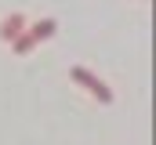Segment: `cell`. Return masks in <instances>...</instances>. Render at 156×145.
Returning a JSON list of instances; mask_svg holds the SVG:
<instances>
[{"label": "cell", "instance_id": "cell-1", "mask_svg": "<svg viewBox=\"0 0 156 145\" xmlns=\"http://www.w3.org/2000/svg\"><path fill=\"white\" fill-rule=\"evenodd\" d=\"M69 76L76 80V83L83 87V91H87V94H91V98H98L102 105H113V91L105 87V80H102V76H94V72H87L83 65H73V69H69Z\"/></svg>", "mask_w": 156, "mask_h": 145}, {"label": "cell", "instance_id": "cell-2", "mask_svg": "<svg viewBox=\"0 0 156 145\" xmlns=\"http://www.w3.org/2000/svg\"><path fill=\"white\" fill-rule=\"evenodd\" d=\"M22 26H26V18H22V15H7V18L0 22V40H4V44H11L15 36L22 33Z\"/></svg>", "mask_w": 156, "mask_h": 145}, {"label": "cell", "instance_id": "cell-3", "mask_svg": "<svg viewBox=\"0 0 156 145\" xmlns=\"http://www.w3.org/2000/svg\"><path fill=\"white\" fill-rule=\"evenodd\" d=\"M55 29H58V22H55V18H44V22H37V26L29 29V36H33V44H40V40L55 36Z\"/></svg>", "mask_w": 156, "mask_h": 145}, {"label": "cell", "instance_id": "cell-4", "mask_svg": "<svg viewBox=\"0 0 156 145\" xmlns=\"http://www.w3.org/2000/svg\"><path fill=\"white\" fill-rule=\"evenodd\" d=\"M11 47H15V55H29L37 44H33V36H29V33H18L15 40H11Z\"/></svg>", "mask_w": 156, "mask_h": 145}]
</instances>
